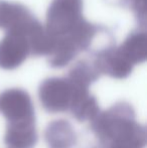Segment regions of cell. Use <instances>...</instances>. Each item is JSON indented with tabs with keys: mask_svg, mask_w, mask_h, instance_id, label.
I'll use <instances>...</instances> for the list:
<instances>
[{
	"mask_svg": "<svg viewBox=\"0 0 147 148\" xmlns=\"http://www.w3.org/2000/svg\"><path fill=\"white\" fill-rule=\"evenodd\" d=\"M45 31L51 39L47 59L51 68L68 66L91 47L104 28L88 21L83 14V0H53L47 9Z\"/></svg>",
	"mask_w": 147,
	"mask_h": 148,
	"instance_id": "6da1fadb",
	"label": "cell"
},
{
	"mask_svg": "<svg viewBox=\"0 0 147 148\" xmlns=\"http://www.w3.org/2000/svg\"><path fill=\"white\" fill-rule=\"evenodd\" d=\"M134 108L120 101L91 120V130L103 148H145L146 129L136 121Z\"/></svg>",
	"mask_w": 147,
	"mask_h": 148,
	"instance_id": "7a4b0ae2",
	"label": "cell"
},
{
	"mask_svg": "<svg viewBox=\"0 0 147 148\" xmlns=\"http://www.w3.org/2000/svg\"><path fill=\"white\" fill-rule=\"evenodd\" d=\"M74 85L69 79H45L38 88V98L43 109L49 113H63L70 110L74 97Z\"/></svg>",
	"mask_w": 147,
	"mask_h": 148,
	"instance_id": "3957f363",
	"label": "cell"
},
{
	"mask_svg": "<svg viewBox=\"0 0 147 148\" xmlns=\"http://www.w3.org/2000/svg\"><path fill=\"white\" fill-rule=\"evenodd\" d=\"M0 112L8 123L36 120L31 98L22 89H8L0 94Z\"/></svg>",
	"mask_w": 147,
	"mask_h": 148,
	"instance_id": "277c9868",
	"label": "cell"
},
{
	"mask_svg": "<svg viewBox=\"0 0 147 148\" xmlns=\"http://www.w3.org/2000/svg\"><path fill=\"white\" fill-rule=\"evenodd\" d=\"M92 60L101 76L107 75L114 79H126L134 68L119 45H110L97 51L93 55Z\"/></svg>",
	"mask_w": 147,
	"mask_h": 148,
	"instance_id": "5b68a950",
	"label": "cell"
},
{
	"mask_svg": "<svg viewBox=\"0 0 147 148\" xmlns=\"http://www.w3.org/2000/svg\"><path fill=\"white\" fill-rule=\"evenodd\" d=\"M37 138L36 120L7 123L4 142L8 148H34Z\"/></svg>",
	"mask_w": 147,
	"mask_h": 148,
	"instance_id": "8992f818",
	"label": "cell"
},
{
	"mask_svg": "<svg viewBox=\"0 0 147 148\" xmlns=\"http://www.w3.org/2000/svg\"><path fill=\"white\" fill-rule=\"evenodd\" d=\"M73 85L75 88L74 97L69 111L72 113L73 117L79 122L91 121L101 111L98 101H97L96 97L90 93V90H89L90 87L81 86V85H77L75 83H73Z\"/></svg>",
	"mask_w": 147,
	"mask_h": 148,
	"instance_id": "52a82bcc",
	"label": "cell"
},
{
	"mask_svg": "<svg viewBox=\"0 0 147 148\" xmlns=\"http://www.w3.org/2000/svg\"><path fill=\"white\" fill-rule=\"evenodd\" d=\"M44 139L49 148H73L77 142V135L69 121L59 119L47 125Z\"/></svg>",
	"mask_w": 147,
	"mask_h": 148,
	"instance_id": "ba28073f",
	"label": "cell"
},
{
	"mask_svg": "<svg viewBox=\"0 0 147 148\" xmlns=\"http://www.w3.org/2000/svg\"><path fill=\"white\" fill-rule=\"evenodd\" d=\"M120 47L134 66L146 60L147 37L145 31H133L126 37Z\"/></svg>",
	"mask_w": 147,
	"mask_h": 148,
	"instance_id": "9c48e42d",
	"label": "cell"
},
{
	"mask_svg": "<svg viewBox=\"0 0 147 148\" xmlns=\"http://www.w3.org/2000/svg\"><path fill=\"white\" fill-rule=\"evenodd\" d=\"M101 77L100 72L92 59L82 60L74 64L69 71L67 78L73 83L81 86L90 87Z\"/></svg>",
	"mask_w": 147,
	"mask_h": 148,
	"instance_id": "30bf717a",
	"label": "cell"
},
{
	"mask_svg": "<svg viewBox=\"0 0 147 148\" xmlns=\"http://www.w3.org/2000/svg\"><path fill=\"white\" fill-rule=\"evenodd\" d=\"M129 1H130V2H131V1H133V0H129Z\"/></svg>",
	"mask_w": 147,
	"mask_h": 148,
	"instance_id": "8fae6325",
	"label": "cell"
}]
</instances>
